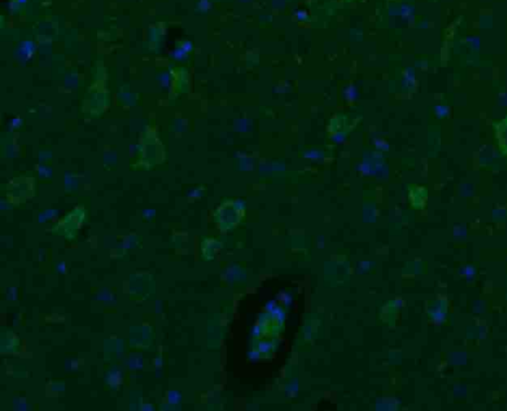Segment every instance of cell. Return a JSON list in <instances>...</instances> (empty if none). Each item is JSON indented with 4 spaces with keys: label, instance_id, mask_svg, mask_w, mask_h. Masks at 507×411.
<instances>
[{
    "label": "cell",
    "instance_id": "7a4b0ae2",
    "mask_svg": "<svg viewBox=\"0 0 507 411\" xmlns=\"http://www.w3.org/2000/svg\"><path fill=\"white\" fill-rule=\"evenodd\" d=\"M495 129L499 150L507 156V116L504 120L495 124Z\"/></svg>",
    "mask_w": 507,
    "mask_h": 411
},
{
    "label": "cell",
    "instance_id": "3957f363",
    "mask_svg": "<svg viewBox=\"0 0 507 411\" xmlns=\"http://www.w3.org/2000/svg\"><path fill=\"white\" fill-rule=\"evenodd\" d=\"M426 195V190L425 188H421V187H417V185H414V187H412V190H410V201H411L412 203H413V206H418L419 204H420L421 201H424V199H425Z\"/></svg>",
    "mask_w": 507,
    "mask_h": 411
},
{
    "label": "cell",
    "instance_id": "6da1fadb",
    "mask_svg": "<svg viewBox=\"0 0 507 411\" xmlns=\"http://www.w3.org/2000/svg\"><path fill=\"white\" fill-rule=\"evenodd\" d=\"M245 217V204L240 199H227L215 212V219L221 228L230 229L236 226Z\"/></svg>",
    "mask_w": 507,
    "mask_h": 411
},
{
    "label": "cell",
    "instance_id": "5b68a950",
    "mask_svg": "<svg viewBox=\"0 0 507 411\" xmlns=\"http://www.w3.org/2000/svg\"><path fill=\"white\" fill-rule=\"evenodd\" d=\"M271 349V343H269V342H261V343L259 344V350L261 351V352H269Z\"/></svg>",
    "mask_w": 507,
    "mask_h": 411
},
{
    "label": "cell",
    "instance_id": "277c9868",
    "mask_svg": "<svg viewBox=\"0 0 507 411\" xmlns=\"http://www.w3.org/2000/svg\"><path fill=\"white\" fill-rule=\"evenodd\" d=\"M216 246H218V242L214 239H205L202 242V252L204 255H211L213 258L214 249H216Z\"/></svg>",
    "mask_w": 507,
    "mask_h": 411
}]
</instances>
